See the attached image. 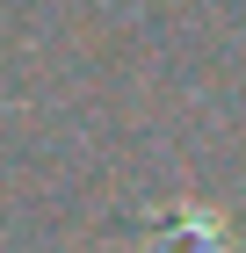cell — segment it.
Returning a JSON list of instances; mask_svg holds the SVG:
<instances>
[{
	"instance_id": "1",
	"label": "cell",
	"mask_w": 246,
	"mask_h": 253,
	"mask_svg": "<svg viewBox=\"0 0 246 253\" xmlns=\"http://www.w3.org/2000/svg\"><path fill=\"white\" fill-rule=\"evenodd\" d=\"M159 253H225V224H217V210H181V224L167 232Z\"/></svg>"
}]
</instances>
